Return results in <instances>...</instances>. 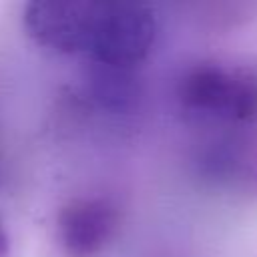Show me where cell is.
Segmentation results:
<instances>
[{
	"instance_id": "obj_2",
	"label": "cell",
	"mask_w": 257,
	"mask_h": 257,
	"mask_svg": "<svg viewBox=\"0 0 257 257\" xmlns=\"http://www.w3.org/2000/svg\"><path fill=\"white\" fill-rule=\"evenodd\" d=\"M175 96L187 116L205 122L251 124L257 120V68L203 60L181 72Z\"/></svg>"
},
{
	"instance_id": "obj_1",
	"label": "cell",
	"mask_w": 257,
	"mask_h": 257,
	"mask_svg": "<svg viewBox=\"0 0 257 257\" xmlns=\"http://www.w3.org/2000/svg\"><path fill=\"white\" fill-rule=\"evenodd\" d=\"M22 22L38 46L116 68L141 64L159 36L155 10L124 0H34Z\"/></svg>"
},
{
	"instance_id": "obj_4",
	"label": "cell",
	"mask_w": 257,
	"mask_h": 257,
	"mask_svg": "<svg viewBox=\"0 0 257 257\" xmlns=\"http://www.w3.org/2000/svg\"><path fill=\"white\" fill-rule=\"evenodd\" d=\"M8 253H10L8 235H6V229H4V225L0 223V257H8Z\"/></svg>"
},
{
	"instance_id": "obj_3",
	"label": "cell",
	"mask_w": 257,
	"mask_h": 257,
	"mask_svg": "<svg viewBox=\"0 0 257 257\" xmlns=\"http://www.w3.org/2000/svg\"><path fill=\"white\" fill-rule=\"evenodd\" d=\"M120 227L116 205L104 197H74L56 215V241L66 257H98Z\"/></svg>"
}]
</instances>
